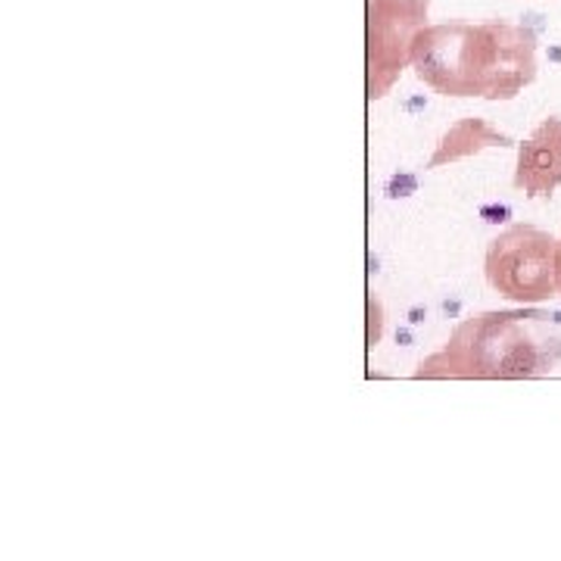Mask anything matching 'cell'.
Masks as SVG:
<instances>
[{
    "mask_svg": "<svg viewBox=\"0 0 561 561\" xmlns=\"http://www.w3.org/2000/svg\"><path fill=\"white\" fill-rule=\"evenodd\" d=\"M412 69L443 98L512 101L537 79V35L500 20L424 25L412 44Z\"/></svg>",
    "mask_w": 561,
    "mask_h": 561,
    "instance_id": "obj_1",
    "label": "cell"
},
{
    "mask_svg": "<svg viewBox=\"0 0 561 561\" xmlns=\"http://www.w3.org/2000/svg\"><path fill=\"white\" fill-rule=\"evenodd\" d=\"M561 362V321L546 309H500L465 319L440 353L421 359L415 378L530 381Z\"/></svg>",
    "mask_w": 561,
    "mask_h": 561,
    "instance_id": "obj_2",
    "label": "cell"
},
{
    "mask_svg": "<svg viewBox=\"0 0 561 561\" xmlns=\"http://www.w3.org/2000/svg\"><path fill=\"white\" fill-rule=\"evenodd\" d=\"M556 238L537 225H512L486 247L483 272L490 287L512 302L534 306L559 294L556 284Z\"/></svg>",
    "mask_w": 561,
    "mask_h": 561,
    "instance_id": "obj_3",
    "label": "cell"
},
{
    "mask_svg": "<svg viewBox=\"0 0 561 561\" xmlns=\"http://www.w3.org/2000/svg\"><path fill=\"white\" fill-rule=\"evenodd\" d=\"M431 0H368V101L390 94L405 66H412L415 35L427 25Z\"/></svg>",
    "mask_w": 561,
    "mask_h": 561,
    "instance_id": "obj_4",
    "label": "cell"
},
{
    "mask_svg": "<svg viewBox=\"0 0 561 561\" xmlns=\"http://www.w3.org/2000/svg\"><path fill=\"white\" fill-rule=\"evenodd\" d=\"M515 187L530 201H546L561 187V119H542L524 144H518Z\"/></svg>",
    "mask_w": 561,
    "mask_h": 561,
    "instance_id": "obj_5",
    "label": "cell"
},
{
    "mask_svg": "<svg viewBox=\"0 0 561 561\" xmlns=\"http://www.w3.org/2000/svg\"><path fill=\"white\" fill-rule=\"evenodd\" d=\"M512 144L515 140L502 135L493 122L481 119V116H465L456 125H449V131L437 140V150H434V157L427 160L424 169H440V165H449V162L478 157L481 150H490V147H512Z\"/></svg>",
    "mask_w": 561,
    "mask_h": 561,
    "instance_id": "obj_6",
    "label": "cell"
},
{
    "mask_svg": "<svg viewBox=\"0 0 561 561\" xmlns=\"http://www.w3.org/2000/svg\"><path fill=\"white\" fill-rule=\"evenodd\" d=\"M556 284H559V294H561V241L556 243Z\"/></svg>",
    "mask_w": 561,
    "mask_h": 561,
    "instance_id": "obj_7",
    "label": "cell"
}]
</instances>
